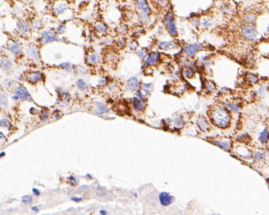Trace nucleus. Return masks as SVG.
<instances>
[{"mask_svg":"<svg viewBox=\"0 0 269 215\" xmlns=\"http://www.w3.org/2000/svg\"><path fill=\"white\" fill-rule=\"evenodd\" d=\"M211 119L214 123L221 128H228L231 122V116L227 110L221 107H216L212 109Z\"/></svg>","mask_w":269,"mask_h":215,"instance_id":"nucleus-1","label":"nucleus"},{"mask_svg":"<svg viewBox=\"0 0 269 215\" xmlns=\"http://www.w3.org/2000/svg\"><path fill=\"white\" fill-rule=\"evenodd\" d=\"M136 6L138 10L140 20L143 23L149 22V18L151 15V9L149 7L147 0H136Z\"/></svg>","mask_w":269,"mask_h":215,"instance_id":"nucleus-2","label":"nucleus"},{"mask_svg":"<svg viewBox=\"0 0 269 215\" xmlns=\"http://www.w3.org/2000/svg\"><path fill=\"white\" fill-rule=\"evenodd\" d=\"M258 34V30L253 25H245L242 28L241 32H240V35L243 39L250 41L256 40Z\"/></svg>","mask_w":269,"mask_h":215,"instance_id":"nucleus-3","label":"nucleus"},{"mask_svg":"<svg viewBox=\"0 0 269 215\" xmlns=\"http://www.w3.org/2000/svg\"><path fill=\"white\" fill-rule=\"evenodd\" d=\"M164 24L167 27V31L172 37L177 36V29H176V21L172 12H168L164 17Z\"/></svg>","mask_w":269,"mask_h":215,"instance_id":"nucleus-4","label":"nucleus"},{"mask_svg":"<svg viewBox=\"0 0 269 215\" xmlns=\"http://www.w3.org/2000/svg\"><path fill=\"white\" fill-rule=\"evenodd\" d=\"M200 50H202V46L199 43H193L183 46V51L190 57H194Z\"/></svg>","mask_w":269,"mask_h":215,"instance_id":"nucleus-5","label":"nucleus"},{"mask_svg":"<svg viewBox=\"0 0 269 215\" xmlns=\"http://www.w3.org/2000/svg\"><path fill=\"white\" fill-rule=\"evenodd\" d=\"M16 95L13 96V99H22L23 100H31L32 97L29 94L28 90L21 85H18L16 89Z\"/></svg>","mask_w":269,"mask_h":215,"instance_id":"nucleus-6","label":"nucleus"},{"mask_svg":"<svg viewBox=\"0 0 269 215\" xmlns=\"http://www.w3.org/2000/svg\"><path fill=\"white\" fill-rule=\"evenodd\" d=\"M42 44H47V43H49V42H51V41H57L58 40V38L55 36V33L50 31V30H47V31L42 32Z\"/></svg>","mask_w":269,"mask_h":215,"instance_id":"nucleus-7","label":"nucleus"},{"mask_svg":"<svg viewBox=\"0 0 269 215\" xmlns=\"http://www.w3.org/2000/svg\"><path fill=\"white\" fill-rule=\"evenodd\" d=\"M174 198L167 192H162L159 194V201L163 206L170 205L173 202Z\"/></svg>","mask_w":269,"mask_h":215,"instance_id":"nucleus-8","label":"nucleus"},{"mask_svg":"<svg viewBox=\"0 0 269 215\" xmlns=\"http://www.w3.org/2000/svg\"><path fill=\"white\" fill-rule=\"evenodd\" d=\"M160 59V56L158 52H151L147 59L145 60V63H144V66H148V65H155L158 62V60Z\"/></svg>","mask_w":269,"mask_h":215,"instance_id":"nucleus-9","label":"nucleus"},{"mask_svg":"<svg viewBox=\"0 0 269 215\" xmlns=\"http://www.w3.org/2000/svg\"><path fill=\"white\" fill-rule=\"evenodd\" d=\"M243 22L245 23V25H253L257 20V15L254 13L248 12L243 14Z\"/></svg>","mask_w":269,"mask_h":215,"instance_id":"nucleus-10","label":"nucleus"},{"mask_svg":"<svg viewBox=\"0 0 269 215\" xmlns=\"http://www.w3.org/2000/svg\"><path fill=\"white\" fill-rule=\"evenodd\" d=\"M159 48L163 50H172L176 47V44L174 41H161L158 44Z\"/></svg>","mask_w":269,"mask_h":215,"instance_id":"nucleus-11","label":"nucleus"},{"mask_svg":"<svg viewBox=\"0 0 269 215\" xmlns=\"http://www.w3.org/2000/svg\"><path fill=\"white\" fill-rule=\"evenodd\" d=\"M133 104L135 110H137V111L143 110L146 106V103L144 102L143 99H139V98H134L133 100Z\"/></svg>","mask_w":269,"mask_h":215,"instance_id":"nucleus-12","label":"nucleus"},{"mask_svg":"<svg viewBox=\"0 0 269 215\" xmlns=\"http://www.w3.org/2000/svg\"><path fill=\"white\" fill-rule=\"evenodd\" d=\"M138 84H139V81H138V79L137 77H132V78H130L128 80V83H127V84H128V88L130 90H132V91H133V90H136L138 87Z\"/></svg>","mask_w":269,"mask_h":215,"instance_id":"nucleus-13","label":"nucleus"},{"mask_svg":"<svg viewBox=\"0 0 269 215\" xmlns=\"http://www.w3.org/2000/svg\"><path fill=\"white\" fill-rule=\"evenodd\" d=\"M18 28L19 32H21L22 34H24L26 32H28L29 30V27H28V23L24 20L20 19L18 21Z\"/></svg>","mask_w":269,"mask_h":215,"instance_id":"nucleus-14","label":"nucleus"},{"mask_svg":"<svg viewBox=\"0 0 269 215\" xmlns=\"http://www.w3.org/2000/svg\"><path fill=\"white\" fill-rule=\"evenodd\" d=\"M67 9H68V5L66 3H59L55 7V13L57 15H60L64 13Z\"/></svg>","mask_w":269,"mask_h":215,"instance_id":"nucleus-15","label":"nucleus"},{"mask_svg":"<svg viewBox=\"0 0 269 215\" xmlns=\"http://www.w3.org/2000/svg\"><path fill=\"white\" fill-rule=\"evenodd\" d=\"M27 79H28V81L31 83L38 82V81L42 79V75H41V73H39V72L32 73L30 74V75H28Z\"/></svg>","mask_w":269,"mask_h":215,"instance_id":"nucleus-16","label":"nucleus"},{"mask_svg":"<svg viewBox=\"0 0 269 215\" xmlns=\"http://www.w3.org/2000/svg\"><path fill=\"white\" fill-rule=\"evenodd\" d=\"M28 53L29 56L31 57V58H33L35 60H37V61H39V55H38V50H37V48H35V47H33V46H31V47H29L28 49Z\"/></svg>","mask_w":269,"mask_h":215,"instance_id":"nucleus-17","label":"nucleus"},{"mask_svg":"<svg viewBox=\"0 0 269 215\" xmlns=\"http://www.w3.org/2000/svg\"><path fill=\"white\" fill-rule=\"evenodd\" d=\"M99 61V55L97 54H89L87 58V62L89 65H94Z\"/></svg>","mask_w":269,"mask_h":215,"instance_id":"nucleus-18","label":"nucleus"},{"mask_svg":"<svg viewBox=\"0 0 269 215\" xmlns=\"http://www.w3.org/2000/svg\"><path fill=\"white\" fill-rule=\"evenodd\" d=\"M9 50L11 52H13V54H18L19 52H20V50H21V47H20L19 43H18V42H13V43H11L9 46Z\"/></svg>","mask_w":269,"mask_h":215,"instance_id":"nucleus-19","label":"nucleus"},{"mask_svg":"<svg viewBox=\"0 0 269 215\" xmlns=\"http://www.w3.org/2000/svg\"><path fill=\"white\" fill-rule=\"evenodd\" d=\"M200 24H201V26L204 28H208L213 26L214 24V21L211 18H206L203 19V21L201 22Z\"/></svg>","mask_w":269,"mask_h":215,"instance_id":"nucleus-20","label":"nucleus"},{"mask_svg":"<svg viewBox=\"0 0 269 215\" xmlns=\"http://www.w3.org/2000/svg\"><path fill=\"white\" fill-rule=\"evenodd\" d=\"M269 140V133L267 129H264L263 132H261L259 134V141L263 143H266L268 142Z\"/></svg>","mask_w":269,"mask_h":215,"instance_id":"nucleus-21","label":"nucleus"},{"mask_svg":"<svg viewBox=\"0 0 269 215\" xmlns=\"http://www.w3.org/2000/svg\"><path fill=\"white\" fill-rule=\"evenodd\" d=\"M0 63H1V68H2L3 70H5V71H6V70H9L10 69L11 62H10V60L9 59H7V58H2Z\"/></svg>","mask_w":269,"mask_h":215,"instance_id":"nucleus-22","label":"nucleus"},{"mask_svg":"<svg viewBox=\"0 0 269 215\" xmlns=\"http://www.w3.org/2000/svg\"><path fill=\"white\" fill-rule=\"evenodd\" d=\"M198 125H199V128H201L203 131H209V124H208L207 121H206L205 118H201L199 119V121H198Z\"/></svg>","mask_w":269,"mask_h":215,"instance_id":"nucleus-23","label":"nucleus"},{"mask_svg":"<svg viewBox=\"0 0 269 215\" xmlns=\"http://www.w3.org/2000/svg\"><path fill=\"white\" fill-rule=\"evenodd\" d=\"M153 90V84L148 83V84H143L142 86V91L143 94H149Z\"/></svg>","mask_w":269,"mask_h":215,"instance_id":"nucleus-24","label":"nucleus"},{"mask_svg":"<svg viewBox=\"0 0 269 215\" xmlns=\"http://www.w3.org/2000/svg\"><path fill=\"white\" fill-rule=\"evenodd\" d=\"M217 145H218L219 147H220L221 148H223L224 150H225V151H230V143L227 141H225V142H217Z\"/></svg>","mask_w":269,"mask_h":215,"instance_id":"nucleus-25","label":"nucleus"},{"mask_svg":"<svg viewBox=\"0 0 269 215\" xmlns=\"http://www.w3.org/2000/svg\"><path fill=\"white\" fill-rule=\"evenodd\" d=\"M184 75L187 79H191L195 75V71L191 68H186L184 70Z\"/></svg>","mask_w":269,"mask_h":215,"instance_id":"nucleus-26","label":"nucleus"},{"mask_svg":"<svg viewBox=\"0 0 269 215\" xmlns=\"http://www.w3.org/2000/svg\"><path fill=\"white\" fill-rule=\"evenodd\" d=\"M76 84H77V87L79 88L80 90H85L86 89H87V84L84 81L83 79H79L77 80V83H76Z\"/></svg>","mask_w":269,"mask_h":215,"instance_id":"nucleus-27","label":"nucleus"},{"mask_svg":"<svg viewBox=\"0 0 269 215\" xmlns=\"http://www.w3.org/2000/svg\"><path fill=\"white\" fill-rule=\"evenodd\" d=\"M95 30L98 32H100V33H104L107 31L106 26L103 23H99L97 25H95Z\"/></svg>","mask_w":269,"mask_h":215,"instance_id":"nucleus-28","label":"nucleus"},{"mask_svg":"<svg viewBox=\"0 0 269 215\" xmlns=\"http://www.w3.org/2000/svg\"><path fill=\"white\" fill-rule=\"evenodd\" d=\"M8 105V98H7V94L1 92V106L2 107H6Z\"/></svg>","mask_w":269,"mask_h":215,"instance_id":"nucleus-29","label":"nucleus"},{"mask_svg":"<svg viewBox=\"0 0 269 215\" xmlns=\"http://www.w3.org/2000/svg\"><path fill=\"white\" fill-rule=\"evenodd\" d=\"M138 55L141 59H144L148 55V50L146 48H142L138 51Z\"/></svg>","mask_w":269,"mask_h":215,"instance_id":"nucleus-30","label":"nucleus"},{"mask_svg":"<svg viewBox=\"0 0 269 215\" xmlns=\"http://www.w3.org/2000/svg\"><path fill=\"white\" fill-rule=\"evenodd\" d=\"M248 79L250 80L251 82L253 83V84H256V83L258 82V77L256 75H254V74H253V73L248 74Z\"/></svg>","mask_w":269,"mask_h":215,"instance_id":"nucleus-31","label":"nucleus"},{"mask_svg":"<svg viewBox=\"0 0 269 215\" xmlns=\"http://www.w3.org/2000/svg\"><path fill=\"white\" fill-rule=\"evenodd\" d=\"M157 4L159 8H166L169 4V0H157Z\"/></svg>","mask_w":269,"mask_h":215,"instance_id":"nucleus-32","label":"nucleus"},{"mask_svg":"<svg viewBox=\"0 0 269 215\" xmlns=\"http://www.w3.org/2000/svg\"><path fill=\"white\" fill-rule=\"evenodd\" d=\"M226 106L230 110H232L233 112H238L239 110V107L238 106V104H226Z\"/></svg>","mask_w":269,"mask_h":215,"instance_id":"nucleus-33","label":"nucleus"},{"mask_svg":"<svg viewBox=\"0 0 269 215\" xmlns=\"http://www.w3.org/2000/svg\"><path fill=\"white\" fill-rule=\"evenodd\" d=\"M60 66L61 68H63L65 70H67V71H70L71 70V65L70 63H68V62H65V63H62V64L60 65Z\"/></svg>","mask_w":269,"mask_h":215,"instance_id":"nucleus-34","label":"nucleus"},{"mask_svg":"<svg viewBox=\"0 0 269 215\" xmlns=\"http://www.w3.org/2000/svg\"><path fill=\"white\" fill-rule=\"evenodd\" d=\"M253 157H254V159L255 160H262L263 157H264V154L263 153V152H260V151H257L254 153V155H253Z\"/></svg>","mask_w":269,"mask_h":215,"instance_id":"nucleus-35","label":"nucleus"},{"mask_svg":"<svg viewBox=\"0 0 269 215\" xmlns=\"http://www.w3.org/2000/svg\"><path fill=\"white\" fill-rule=\"evenodd\" d=\"M41 22L39 21V20H36V21H34L33 23V25H32V28L34 30H37V29H39V28H41Z\"/></svg>","mask_w":269,"mask_h":215,"instance_id":"nucleus-36","label":"nucleus"},{"mask_svg":"<svg viewBox=\"0 0 269 215\" xmlns=\"http://www.w3.org/2000/svg\"><path fill=\"white\" fill-rule=\"evenodd\" d=\"M98 112H99V114H104V113L108 112V109L104 106L100 105L98 107Z\"/></svg>","mask_w":269,"mask_h":215,"instance_id":"nucleus-37","label":"nucleus"},{"mask_svg":"<svg viewBox=\"0 0 269 215\" xmlns=\"http://www.w3.org/2000/svg\"><path fill=\"white\" fill-rule=\"evenodd\" d=\"M191 23L195 26V27H198L200 24V21L198 18H191Z\"/></svg>","mask_w":269,"mask_h":215,"instance_id":"nucleus-38","label":"nucleus"},{"mask_svg":"<svg viewBox=\"0 0 269 215\" xmlns=\"http://www.w3.org/2000/svg\"><path fill=\"white\" fill-rule=\"evenodd\" d=\"M32 197L30 196V195H25V196L23 198V202L25 203V204H29V203H31L32 202Z\"/></svg>","mask_w":269,"mask_h":215,"instance_id":"nucleus-39","label":"nucleus"},{"mask_svg":"<svg viewBox=\"0 0 269 215\" xmlns=\"http://www.w3.org/2000/svg\"><path fill=\"white\" fill-rule=\"evenodd\" d=\"M9 121H8L7 119L6 118L1 119V126H2V127L8 128V127H9Z\"/></svg>","mask_w":269,"mask_h":215,"instance_id":"nucleus-40","label":"nucleus"},{"mask_svg":"<svg viewBox=\"0 0 269 215\" xmlns=\"http://www.w3.org/2000/svg\"><path fill=\"white\" fill-rule=\"evenodd\" d=\"M65 31V26L64 25H60L59 28H57V32L58 33H63Z\"/></svg>","mask_w":269,"mask_h":215,"instance_id":"nucleus-41","label":"nucleus"},{"mask_svg":"<svg viewBox=\"0 0 269 215\" xmlns=\"http://www.w3.org/2000/svg\"><path fill=\"white\" fill-rule=\"evenodd\" d=\"M71 199H72L73 201L79 202V201H81V200H82V198H76V197H72V198H71Z\"/></svg>","mask_w":269,"mask_h":215,"instance_id":"nucleus-42","label":"nucleus"},{"mask_svg":"<svg viewBox=\"0 0 269 215\" xmlns=\"http://www.w3.org/2000/svg\"><path fill=\"white\" fill-rule=\"evenodd\" d=\"M69 179H70V180H71V181H72V185H73V186H75V178L74 177H73V176H70V177H69Z\"/></svg>","mask_w":269,"mask_h":215,"instance_id":"nucleus-43","label":"nucleus"},{"mask_svg":"<svg viewBox=\"0 0 269 215\" xmlns=\"http://www.w3.org/2000/svg\"><path fill=\"white\" fill-rule=\"evenodd\" d=\"M33 194H34L35 195H39V194H40V192H39V190H38V189H33Z\"/></svg>","mask_w":269,"mask_h":215,"instance_id":"nucleus-44","label":"nucleus"},{"mask_svg":"<svg viewBox=\"0 0 269 215\" xmlns=\"http://www.w3.org/2000/svg\"><path fill=\"white\" fill-rule=\"evenodd\" d=\"M47 117H48V114H42V116H41V118H42V120H44V119L47 118Z\"/></svg>","mask_w":269,"mask_h":215,"instance_id":"nucleus-45","label":"nucleus"},{"mask_svg":"<svg viewBox=\"0 0 269 215\" xmlns=\"http://www.w3.org/2000/svg\"><path fill=\"white\" fill-rule=\"evenodd\" d=\"M32 210L37 212V211H38V208H37V207H33V208H32Z\"/></svg>","mask_w":269,"mask_h":215,"instance_id":"nucleus-46","label":"nucleus"},{"mask_svg":"<svg viewBox=\"0 0 269 215\" xmlns=\"http://www.w3.org/2000/svg\"><path fill=\"white\" fill-rule=\"evenodd\" d=\"M266 31H267V32H268V33H269V23L268 24V26L266 27Z\"/></svg>","mask_w":269,"mask_h":215,"instance_id":"nucleus-47","label":"nucleus"},{"mask_svg":"<svg viewBox=\"0 0 269 215\" xmlns=\"http://www.w3.org/2000/svg\"><path fill=\"white\" fill-rule=\"evenodd\" d=\"M100 214H106V211L101 210L100 211Z\"/></svg>","mask_w":269,"mask_h":215,"instance_id":"nucleus-48","label":"nucleus"},{"mask_svg":"<svg viewBox=\"0 0 269 215\" xmlns=\"http://www.w3.org/2000/svg\"><path fill=\"white\" fill-rule=\"evenodd\" d=\"M4 155H5V153H4V152H2V153H1V156H3Z\"/></svg>","mask_w":269,"mask_h":215,"instance_id":"nucleus-49","label":"nucleus"},{"mask_svg":"<svg viewBox=\"0 0 269 215\" xmlns=\"http://www.w3.org/2000/svg\"><path fill=\"white\" fill-rule=\"evenodd\" d=\"M1 137H4V134H3L2 132H1Z\"/></svg>","mask_w":269,"mask_h":215,"instance_id":"nucleus-50","label":"nucleus"}]
</instances>
